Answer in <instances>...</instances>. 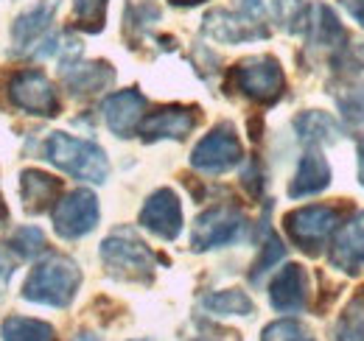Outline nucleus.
<instances>
[{
    "instance_id": "473e14b6",
    "label": "nucleus",
    "mask_w": 364,
    "mask_h": 341,
    "mask_svg": "<svg viewBox=\"0 0 364 341\" xmlns=\"http://www.w3.org/2000/svg\"><path fill=\"white\" fill-rule=\"evenodd\" d=\"M359 179H362L364 185V140L359 143Z\"/></svg>"
},
{
    "instance_id": "5701e85b",
    "label": "nucleus",
    "mask_w": 364,
    "mask_h": 341,
    "mask_svg": "<svg viewBox=\"0 0 364 341\" xmlns=\"http://www.w3.org/2000/svg\"><path fill=\"white\" fill-rule=\"evenodd\" d=\"M309 28H311V37L317 45H333L336 40H345V31L336 20V14L328 9V6H317L314 9V20H309Z\"/></svg>"
},
{
    "instance_id": "a878e982",
    "label": "nucleus",
    "mask_w": 364,
    "mask_h": 341,
    "mask_svg": "<svg viewBox=\"0 0 364 341\" xmlns=\"http://www.w3.org/2000/svg\"><path fill=\"white\" fill-rule=\"evenodd\" d=\"M269 9L289 31H300L303 23H309L306 0H269Z\"/></svg>"
},
{
    "instance_id": "f257e3e1",
    "label": "nucleus",
    "mask_w": 364,
    "mask_h": 341,
    "mask_svg": "<svg viewBox=\"0 0 364 341\" xmlns=\"http://www.w3.org/2000/svg\"><path fill=\"white\" fill-rule=\"evenodd\" d=\"M46 160L53 163L56 168H62L65 173H70L76 179H85V182H95V185L107 182V173H109L107 154L95 143L73 137L68 131H53L48 137Z\"/></svg>"
},
{
    "instance_id": "2eb2a0df",
    "label": "nucleus",
    "mask_w": 364,
    "mask_h": 341,
    "mask_svg": "<svg viewBox=\"0 0 364 341\" xmlns=\"http://www.w3.org/2000/svg\"><path fill=\"white\" fill-rule=\"evenodd\" d=\"M331 263L345 274H356L364 266V210L336 232L331 244Z\"/></svg>"
},
{
    "instance_id": "20e7f679",
    "label": "nucleus",
    "mask_w": 364,
    "mask_h": 341,
    "mask_svg": "<svg viewBox=\"0 0 364 341\" xmlns=\"http://www.w3.org/2000/svg\"><path fill=\"white\" fill-rule=\"evenodd\" d=\"M230 79L247 98H252L255 104H264V107L274 104L286 90V76H283L277 59L272 56H252V59L238 62L232 67Z\"/></svg>"
},
{
    "instance_id": "ddd939ff",
    "label": "nucleus",
    "mask_w": 364,
    "mask_h": 341,
    "mask_svg": "<svg viewBox=\"0 0 364 341\" xmlns=\"http://www.w3.org/2000/svg\"><path fill=\"white\" fill-rule=\"evenodd\" d=\"M143 109H146V98L137 90L112 92L104 101V107H101L107 126H109L112 134H118V137L135 134V129H140V121H143Z\"/></svg>"
},
{
    "instance_id": "423d86ee",
    "label": "nucleus",
    "mask_w": 364,
    "mask_h": 341,
    "mask_svg": "<svg viewBox=\"0 0 364 341\" xmlns=\"http://www.w3.org/2000/svg\"><path fill=\"white\" fill-rule=\"evenodd\" d=\"M339 218H342V215H339L336 207L311 205V207L291 210V213L283 218V224H286L289 238H291L300 249L317 255L319 247H322V244L333 235V229L339 227Z\"/></svg>"
},
{
    "instance_id": "c85d7f7f",
    "label": "nucleus",
    "mask_w": 364,
    "mask_h": 341,
    "mask_svg": "<svg viewBox=\"0 0 364 341\" xmlns=\"http://www.w3.org/2000/svg\"><path fill=\"white\" fill-rule=\"evenodd\" d=\"M283 255H286V247L280 244V238L277 235H269L267 238V247H264V252H261V257H258V263L252 266V283H258L269 269H272L277 260H283Z\"/></svg>"
},
{
    "instance_id": "6e6552de",
    "label": "nucleus",
    "mask_w": 364,
    "mask_h": 341,
    "mask_svg": "<svg viewBox=\"0 0 364 341\" xmlns=\"http://www.w3.org/2000/svg\"><path fill=\"white\" fill-rule=\"evenodd\" d=\"M9 98L14 107H20L28 115H40V118H50L59 112V98L56 90L48 82L46 73L40 70H20L11 76L9 82Z\"/></svg>"
},
{
    "instance_id": "f704fd0d",
    "label": "nucleus",
    "mask_w": 364,
    "mask_h": 341,
    "mask_svg": "<svg viewBox=\"0 0 364 341\" xmlns=\"http://www.w3.org/2000/svg\"><path fill=\"white\" fill-rule=\"evenodd\" d=\"M73 341H98V339H95L92 333H79V336H76Z\"/></svg>"
},
{
    "instance_id": "f8f14e48",
    "label": "nucleus",
    "mask_w": 364,
    "mask_h": 341,
    "mask_svg": "<svg viewBox=\"0 0 364 341\" xmlns=\"http://www.w3.org/2000/svg\"><path fill=\"white\" fill-rule=\"evenodd\" d=\"M205 34L216 43L235 45V43H250V40H264L269 31L264 28L261 20L244 14H232V11H210L205 17Z\"/></svg>"
},
{
    "instance_id": "c9c22d12",
    "label": "nucleus",
    "mask_w": 364,
    "mask_h": 341,
    "mask_svg": "<svg viewBox=\"0 0 364 341\" xmlns=\"http://www.w3.org/2000/svg\"><path fill=\"white\" fill-rule=\"evenodd\" d=\"M6 215H9V213H6V207H3V202H0V224L6 221Z\"/></svg>"
},
{
    "instance_id": "dca6fc26",
    "label": "nucleus",
    "mask_w": 364,
    "mask_h": 341,
    "mask_svg": "<svg viewBox=\"0 0 364 341\" xmlns=\"http://www.w3.org/2000/svg\"><path fill=\"white\" fill-rule=\"evenodd\" d=\"M62 190V179L50 176L46 170L28 168L20 176V196H23V207L26 213H46L56 205V196Z\"/></svg>"
},
{
    "instance_id": "a211bd4d",
    "label": "nucleus",
    "mask_w": 364,
    "mask_h": 341,
    "mask_svg": "<svg viewBox=\"0 0 364 341\" xmlns=\"http://www.w3.org/2000/svg\"><path fill=\"white\" fill-rule=\"evenodd\" d=\"M115 70L107 62H87V65H68L65 85L73 95H92L112 85Z\"/></svg>"
},
{
    "instance_id": "1a4fd4ad",
    "label": "nucleus",
    "mask_w": 364,
    "mask_h": 341,
    "mask_svg": "<svg viewBox=\"0 0 364 341\" xmlns=\"http://www.w3.org/2000/svg\"><path fill=\"white\" fill-rule=\"evenodd\" d=\"M95 224H98V199L85 188L68 193L53 207V229L68 241H76L92 232Z\"/></svg>"
},
{
    "instance_id": "393cba45",
    "label": "nucleus",
    "mask_w": 364,
    "mask_h": 341,
    "mask_svg": "<svg viewBox=\"0 0 364 341\" xmlns=\"http://www.w3.org/2000/svg\"><path fill=\"white\" fill-rule=\"evenodd\" d=\"M73 17L76 26L85 31H101L107 20V0H73Z\"/></svg>"
},
{
    "instance_id": "b1692460",
    "label": "nucleus",
    "mask_w": 364,
    "mask_h": 341,
    "mask_svg": "<svg viewBox=\"0 0 364 341\" xmlns=\"http://www.w3.org/2000/svg\"><path fill=\"white\" fill-rule=\"evenodd\" d=\"M336 341H364V294L345 308L336 325Z\"/></svg>"
},
{
    "instance_id": "9b49d317",
    "label": "nucleus",
    "mask_w": 364,
    "mask_h": 341,
    "mask_svg": "<svg viewBox=\"0 0 364 341\" xmlns=\"http://www.w3.org/2000/svg\"><path fill=\"white\" fill-rule=\"evenodd\" d=\"M199 124V109L191 107H163L140 121L143 140H185Z\"/></svg>"
},
{
    "instance_id": "cd10ccee",
    "label": "nucleus",
    "mask_w": 364,
    "mask_h": 341,
    "mask_svg": "<svg viewBox=\"0 0 364 341\" xmlns=\"http://www.w3.org/2000/svg\"><path fill=\"white\" fill-rule=\"evenodd\" d=\"M261 341H314V339H311V333H309L300 322L280 319V322H272V325L261 333Z\"/></svg>"
},
{
    "instance_id": "4be33fe9",
    "label": "nucleus",
    "mask_w": 364,
    "mask_h": 341,
    "mask_svg": "<svg viewBox=\"0 0 364 341\" xmlns=\"http://www.w3.org/2000/svg\"><path fill=\"white\" fill-rule=\"evenodd\" d=\"M3 341H53V328L40 319L9 316L3 322Z\"/></svg>"
},
{
    "instance_id": "412c9836",
    "label": "nucleus",
    "mask_w": 364,
    "mask_h": 341,
    "mask_svg": "<svg viewBox=\"0 0 364 341\" xmlns=\"http://www.w3.org/2000/svg\"><path fill=\"white\" fill-rule=\"evenodd\" d=\"M202 308L208 313H216V316H250L255 310L252 299L247 297L244 291H238V288L208 294V297L202 299Z\"/></svg>"
},
{
    "instance_id": "f3484780",
    "label": "nucleus",
    "mask_w": 364,
    "mask_h": 341,
    "mask_svg": "<svg viewBox=\"0 0 364 341\" xmlns=\"http://www.w3.org/2000/svg\"><path fill=\"white\" fill-rule=\"evenodd\" d=\"M328 185H331V166L325 163V157L311 146V148L303 154L300 166H297V173H294L291 185H289V196H291V199L314 196L319 190H325Z\"/></svg>"
},
{
    "instance_id": "9d476101",
    "label": "nucleus",
    "mask_w": 364,
    "mask_h": 341,
    "mask_svg": "<svg viewBox=\"0 0 364 341\" xmlns=\"http://www.w3.org/2000/svg\"><path fill=\"white\" fill-rule=\"evenodd\" d=\"M140 224L157 238L174 241L182 232V205L177 193L168 188H160L157 193H151L140 210Z\"/></svg>"
},
{
    "instance_id": "72a5a7b5",
    "label": "nucleus",
    "mask_w": 364,
    "mask_h": 341,
    "mask_svg": "<svg viewBox=\"0 0 364 341\" xmlns=\"http://www.w3.org/2000/svg\"><path fill=\"white\" fill-rule=\"evenodd\" d=\"M174 6H199V3H205V0H171Z\"/></svg>"
},
{
    "instance_id": "0eeeda50",
    "label": "nucleus",
    "mask_w": 364,
    "mask_h": 341,
    "mask_svg": "<svg viewBox=\"0 0 364 341\" xmlns=\"http://www.w3.org/2000/svg\"><path fill=\"white\" fill-rule=\"evenodd\" d=\"M241 157H244V148H241L235 129L230 124H219L196 143L191 154V166L196 170H208V173H225L235 168Z\"/></svg>"
},
{
    "instance_id": "bb28decb",
    "label": "nucleus",
    "mask_w": 364,
    "mask_h": 341,
    "mask_svg": "<svg viewBox=\"0 0 364 341\" xmlns=\"http://www.w3.org/2000/svg\"><path fill=\"white\" fill-rule=\"evenodd\" d=\"M9 247L20 257H37L46 252V235H43V229H37V227H23V229H17V232L11 235Z\"/></svg>"
},
{
    "instance_id": "4468645a",
    "label": "nucleus",
    "mask_w": 364,
    "mask_h": 341,
    "mask_svg": "<svg viewBox=\"0 0 364 341\" xmlns=\"http://www.w3.org/2000/svg\"><path fill=\"white\" fill-rule=\"evenodd\" d=\"M269 299H272V308L280 313L303 310L309 302V277H306L303 266L286 263L269 286Z\"/></svg>"
},
{
    "instance_id": "c756f323",
    "label": "nucleus",
    "mask_w": 364,
    "mask_h": 341,
    "mask_svg": "<svg viewBox=\"0 0 364 341\" xmlns=\"http://www.w3.org/2000/svg\"><path fill=\"white\" fill-rule=\"evenodd\" d=\"M339 107L350 121H364V87H350L348 95L339 92Z\"/></svg>"
},
{
    "instance_id": "6ab92c4d",
    "label": "nucleus",
    "mask_w": 364,
    "mask_h": 341,
    "mask_svg": "<svg viewBox=\"0 0 364 341\" xmlns=\"http://www.w3.org/2000/svg\"><path fill=\"white\" fill-rule=\"evenodd\" d=\"M53 20V3H37L28 11H23L14 26H11V40L17 45V50H26L28 45H34L48 31Z\"/></svg>"
},
{
    "instance_id": "2f4dec72",
    "label": "nucleus",
    "mask_w": 364,
    "mask_h": 341,
    "mask_svg": "<svg viewBox=\"0 0 364 341\" xmlns=\"http://www.w3.org/2000/svg\"><path fill=\"white\" fill-rule=\"evenodd\" d=\"M342 6L350 11V17L364 26V0H342Z\"/></svg>"
},
{
    "instance_id": "7c9ffc66",
    "label": "nucleus",
    "mask_w": 364,
    "mask_h": 341,
    "mask_svg": "<svg viewBox=\"0 0 364 341\" xmlns=\"http://www.w3.org/2000/svg\"><path fill=\"white\" fill-rule=\"evenodd\" d=\"M11 274H14V260L9 257L6 249H0V297L9 288V283H11Z\"/></svg>"
},
{
    "instance_id": "39448f33",
    "label": "nucleus",
    "mask_w": 364,
    "mask_h": 341,
    "mask_svg": "<svg viewBox=\"0 0 364 341\" xmlns=\"http://www.w3.org/2000/svg\"><path fill=\"white\" fill-rule=\"evenodd\" d=\"M244 229H247V218L241 215V210H235L230 205H219L196 218L193 232H191V247H193V252L228 247L244 235Z\"/></svg>"
},
{
    "instance_id": "f03ea898",
    "label": "nucleus",
    "mask_w": 364,
    "mask_h": 341,
    "mask_svg": "<svg viewBox=\"0 0 364 341\" xmlns=\"http://www.w3.org/2000/svg\"><path fill=\"white\" fill-rule=\"evenodd\" d=\"M82 283V271L70 257L53 255L43 260L26 280L23 297L50 308H68Z\"/></svg>"
},
{
    "instance_id": "7ed1b4c3",
    "label": "nucleus",
    "mask_w": 364,
    "mask_h": 341,
    "mask_svg": "<svg viewBox=\"0 0 364 341\" xmlns=\"http://www.w3.org/2000/svg\"><path fill=\"white\" fill-rule=\"evenodd\" d=\"M101 260L107 269L124 280H149L154 271L151 249L137 238L132 229H118L101 244Z\"/></svg>"
},
{
    "instance_id": "aec40b11",
    "label": "nucleus",
    "mask_w": 364,
    "mask_h": 341,
    "mask_svg": "<svg viewBox=\"0 0 364 341\" xmlns=\"http://www.w3.org/2000/svg\"><path fill=\"white\" fill-rule=\"evenodd\" d=\"M294 129H297V137L309 146H319V143H336L342 137V126L328 115V112H303L297 121H294Z\"/></svg>"
}]
</instances>
